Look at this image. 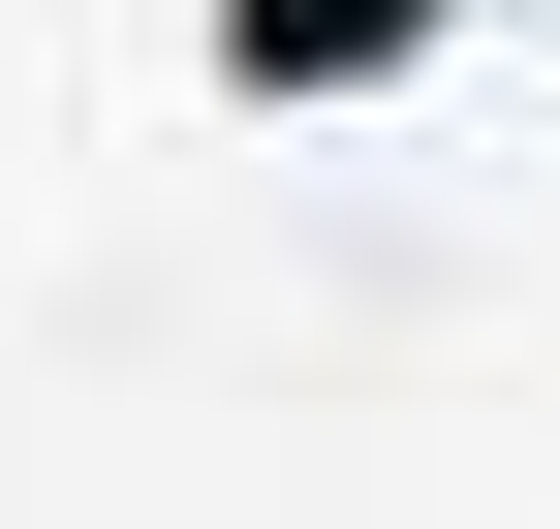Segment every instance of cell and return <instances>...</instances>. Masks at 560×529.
Masks as SVG:
<instances>
[{"label": "cell", "instance_id": "cell-1", "mask_svg": "<svg viewBox=\"0 0 560 529\" xmlns=\"http://www.w3.org/2000/svg\"><path fill=\"white\" fill-rule=\"evenodd\" d=\"M187 32H219V94H405L467 0H187Z\"/></svg>", "mask_w": 560, "mask_h": 529}]
</instances>
